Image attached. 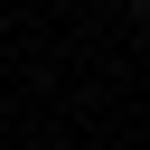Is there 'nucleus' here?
<instances>
[{
  "label": "nucleus",
  "mask_w": 150,
  "mask_h": 150,
  "mask_svg": "<svg viewBox=\"0 0 150 150\" xmlns=\"http://www.w3.org/2000/svg\"><path fill=\"white\" fill-rule=\"evenodd\" d=\"M131 9H141V19H150V0H131Z\"/></svg>",
  "instance_id": "1"
}]
</instances>
